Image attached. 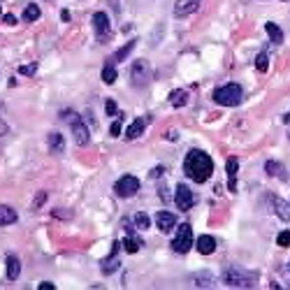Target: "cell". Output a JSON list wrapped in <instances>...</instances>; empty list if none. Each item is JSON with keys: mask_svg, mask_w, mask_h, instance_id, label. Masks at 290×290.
<instances>
[{"mask_svg": "<svg viewBox=\"0 0 290 290\" xmlns=\"http://www.w3.org/2000/svg\"><path fill=\"white\" fill-rule=\"evenodd\" d=\"M60 116H63L65 121H70V128H72V135H75V142H77L79 147H86V144L91 142V132H88V128H86V121H84L77 112H72V110L63 112Z\"/></svg>", "mask_w": 290, "mask_h": 290, "instance_id": "obj_4", "label": "cell"}, {"mask_svg": "<svg viewBox=\"0 0 290 290\" xmlns=\"http://www.w3.org/2000/svg\"><path fill=\"white\" fill-rule=\"evenodd\" d=\"M3 21H5L7 26H14V23H17V17H14V14H5V17H3Z\"/></svg>", "mask_w": 290, "mask_h": 290, "instance_id": "obj_33", "label": "cell"}, {"mask_svg": "<svg viewBox=\"0 0 290 290\" xmlns=\"http://www.w3.org/2000/svg\"><path fill=\"white\" fill-rule=\"evenodd\" d=\"M40 14H42V12H40L38 5H28L26 10H23V21L33 23V21H38V19H40Z\"/></svg>", "mask_w": 290, "mask_h": 290, "instance_id": "obj_26", "label": "cell"}, {"mask_svg": "<svg viewBox=\"0 0 290 290\" xmlns=\"http://www.w3.org/2000/svg\"><path fill=\"white\" fill-rule=\"evenodd\" d=\"M119 248H121V244H114L112 256L102 260V274H114L119 269Z\"/></svg>", "mask_w": 290, "mask_h": 290, "instance_id": "obj_14", "label": "cell"}, {"mask_svg": "<svg viewBox=\"0 0 290 290\" xmlns=\"http://www.w3.org/2000/svg\"><path fill=\"white\" fill-rule=\"evenodd\" d=\"M130 77H132V86L135 88L147 86L149 79H151V67H149L147 60H135V63H132Z\"/></svg>", "mask_w": 290, "mask_h": 290, "instance_id": "obj_7", "label": "cell"}, {"mask_svg": "<svg viewBox=\"0 0 290 290\" xmlns=\"http://www.w3.org/2000/svg\"><path fill=\"white\" fill-rule=\"evenodd\" d=\"M0 14H3V10H0Z\"/></svg>", "mask_w": 290, "mask_h": 290, "instance_id": "obj_40", "label": "cell"}, {"mask_svg": "<svg viewBox=\"0 0 290 290\" xmlns=\"http://www.w3.org/2000/svg\"><path fill=\"white\" fill-rule=\"evenodd\" d=\"M139 246H142V239L135 235H130L128 239H123V248H126V253H137L139 251Z\"/></svg>", "mask_w": 290, "mask_h": 290, "instance_id": "obj_25", "label": "cell"}, {"mask_svg": "<svg viewBox=\"0 0 290 290\" xmlns=\"http://www.w3.org/2000/svg\"><path fill=\"white\" fill-rule=\"evenodd\" d=\"M184 172H186V176L191 181H195V184H204L213 172V160L209 158L204 151L193 149V151H188L186 160H184Z\"/></svg>", "mask_w": 290, "mask_h": 290, "instance_id": "obj_1", "label": "cell"}, {"mask_svg": "<svg viewBox=\"0 0 290 290\" xmlns=\"http://www.w3.org/2000/svg\"><path fill=\"white\" fill-rule=\"evenodd\" d=\"M44 200H47V193H40V195H38V200H35V209H38L40 204L44 202Z\"/></svg>", "mask_w": 290, "mask_h": 290, "instance_id": "obj_35", "label": "cell"}, {"mask_svg": "<svg viewBox=\"0 0 290 290\" xmlns=\"http://www.w3.org/2000/svg\"><path fill=\"white\" fill-rule=\"evenodd\" d=\"M47 144H49V151L51 154H60L63 151V135L60 132H49V137H47Z\"/></svg>", "mask_w": 290, "mask_h": 290, "instance_id": "obj_18", "label": "cell"}, {"mask_svg": "<svg viewBox=\"0 0 290 290\" xmlns=\"http://www.w3.org/2000/svg\"><path fill=\"white\" fill-rule=\"evenodd\" d=\"M195 246V239H193V230L188 223H181L179 230H176L174 239H172V248L176 253H188L191 248Z\"/></svg>", "mask_w": 290, "mask_h": 290, "instance_id": "obj_5", "label": "cell"}, {"mask_svg": "<svg viewBox=\"0 0 290 290\" xmlns=\"http://www.w3.org/2000/svg\"><path fill=\"white\" fill-rule=\"evenodd\" d=\"M188 102V93L186 91H172L170 93V104L172 107H184Z\"/></svg>", "mask_w": 290, "mask_h": 290, "instance_id": "obj_24", "label": "cell"}, {"mask_svg": "<svg viewBox=\"0 0 290 290\" xmlns=\"http://www.w3.org/2000/svg\"><path fill=\"white\" fill-rule=\"evenodd\" d=\"M135 49V40H130V42H126V47H121L119 51H116L114 56H112V63H119V60H123V58H128V54H130V51Z\"/></svg>", "mask_w": 290, "mask_h": 290, "instance_id": "obj_23", "label": "cell"}, {"mask_svg": "<svg viewBox=\"0 0 290 290\" xmlns=\"http://www.w3.org/2000/svg\"><path fill=\"white\" fill-rule=\"evenodd\" d=\"M110 132H112V137H119L121 135V121H114V123H112Z\"/></svg>", "mask_w": 290, "mask_h": 290, "instance_id": "obj_32", "label": "cell"}, {"mask_svg": "<svg viewBox=\"0 0 290 290\" xmlns=\"http://www.w3.org/2000/svg\"><path fill=\"white\" fill-rule=\"evenodd\" d=\"M132 221H135V228L137 230H147L149 225H151V221H149V216L144 211H137L135 216H132Z\"/></svg>", "mask_w": 290, "mask_h": 290, "instance_id": "obj_27", "label": "cell"}, {"mask_svg": "<svg viewBox=\"0 0 290 290\" xmlns=\"http://www.w3.org/2000/svg\"><path fill=\"white\" fill-rule=\"evenodd\" d=\"M265 30H267V35H269V40H272L274 44H281L283 42V30H281L279 26H276V23H265Z\"/></svg>", "mask_w": 290, "mask_h": 290, "instance_id": "obj_21", "label": "cell"}, {"mask_svg": "<svg viewBox=\"0 0 290 290\" xmlns=\"http://www.w3.org/2000/svg\"><path fill=\"white\" fill-rule=\"evenodd\" d=\"M200 3H202V0H176L174 3V14L176 17H188V14L197 12Z\"/></svg>", "mask_w": 290, "mask_h": 290, "instance_id": "obj_11", "label": "cell"}, {"mask_svg": "<svg viewBox=\"0 0 290 290\" xmlns=\"http://www.w3.org/2000/svg\"><path fill=\"white\" fill-rule=\"evenodd\" d=\"M3 135H7V126L3 123V121H0V137H3Z\"/></svg>", "mask_w": 290, "mask_h": 290, "instance_id": "obj_38", "label": "cell"}, {"mask_svg": "<svg viewBox=\"0 0 290 290\" xmlns=\"http://www.w3.org/2000/svg\"><path fill=\"white\" fill-rule=\"evenodd\" d=\"M104 112H107L110 116H116V112H119V110H116V102H114V100H107V102H104Z\"/></svg>", "mask_w": 290, "mask_h": 290, "instance_id": "obj_30", "label": "cell"}, {"mask_svg": "<svg viewBox=\"0 0 290 290\" xmlns=\"http://www.w3.org/2000/svg\"><path fill=\"white\" fill-rule=\"evenodd\" d=\"M225 172H228V191L235 193L237 191V172H239V160H237V158H228V160H225Z\"/></svg>", "mask_w": 290, "mask_h": 290, "instance_id": "obj_9", "label": "cell"}, {"mask_svg": "<svg viewBox=\"0 0 290 290\" xmlns=\"http://www.w3.org/2000/svg\"><path fill=\"white\" fill-rule=\"evenodd\" d=\"M100 77H102V82L107 84V86H112V84L116 82V77H119V75H116V67H114V63H104V67H102V75H100Z\"/></svg>", "mask_w": 290, "mask_h": 290, "instance_id": "obj_22", "label": "cell"}, {"mask_svg": "<svg viewBox=\"0 0 290 290\" xmlns=\"http://www.w3.org/2000/svg\"><path fill=\"white\" fill-rule=\"evenodd\" d=\"M241 98H244V91H241L239 84H225V86L213 91V102L223 104V107H235L241 102Z\"/></svg>", "mask_w": 290, "mask_h": 290, "instance_id": "obj_3", "label": "cell"}, {"mask_svg": "<svg viewBox=\"0 0 290 290\" xmlns=\"http://www.w3.org/2000/svg\"><path fill=\"white\" fill-rule=\"evenodd\" d=\"M276 244H279V246H283V248H288L290 246V230L279 232V237H276Z\"/></svg>", "mask_w": 290, "mask_h": 290, "instance_id": "obj_29", "label": "cell"}, {"mask_svg": "<svg viewBox=\"0 0 290 290\" xmlns=\"http://www.w3.org/2000/svg\"><path fill=\"white\" fill-rule=\"evenodd\" d=\"M93 28L98 38H104V35L110 33V17L104 14V12H95L93 14Z\"/></svg>", "mask_w": 290, "mask_h": 290, "instance_id": "obj_13", "label": "cell"}, {"mask_svg": "<svg viewBox=\"0 0 290 290\" xmlns=\"http://www.w3.org/2000/svg\"><path fill=\"white\" fill-rule=\"evenodd\" d=\"M19 274H21V260L17 256H7V279L17 281Z\"/></svg>", "mask_w": 290, "mask_h": 290, "instance_id": "obj_16", "label": "cell"}, {"mask_svg": "<svg viewBox=\"0 0 290 290\" xmlns=\"http://www.w3.org/2000/svg\"><path fill=\"white\" fill-rule=\"evenodd\" d=\"M197 251L202 253V256H211L213 251H216V239H213L211 235H202V237H197Z\"/></svg>", "mask_w": 290, "mask_h": 290, "instance_id": "obj_15", "label": "cell"}, {"mask_svg": "<svg viewBox=\"0 0 290 290\" xmlns=\"http://www.w3.org/2000/svg\"><path fill=\"white\" fill-rule=\"evenodd\" d=\"M265 172H267L269 176H279V179H285V167L281 163H276V160H267V163H265Z\"/></svg>", "mask_w": 290, "mask_h": 290, "instance_id": "obj_20", "label": "cell"}, {"mask_svg": "<svg viewBox=\"0 0 290 290\" xmlns=\"http://www.w3.org/2000/svg\"><path fill=\"white\" fill-rule=\"evenodd\" d=\"M156 225L160 232H170L172 228H176V216L170 211H158L156 213Z\"/></svg>", "mask_w": 290, "mask_h": 290, "instance_id": "obj_10", "label": "cell"}, {"mask_svg": "<svg viewBox=\"0 0 290 290\" xmlns=\"http://www.w3.org/2000/svg\"><path fill=\"white\" fill-rule=\"evenodd\" d=\"M258 281L256 274L246 272V269H239V267H228L223 274V283L230 285V288H253Z\"/></svg>", "mask_w": 290, "mask_h": 290, "instance_id": "obj_2", "label": "cell"}, {"mask_svg": "<svg viewBox=\"0 0 290 290\" xmlns=\"http://www.w3.org/2000/svg\"><path fill=\"white\" fill-rule=\"evenodd\" d=\"M174 202H176V207H179V211H188V209L195 204V195H193V191L186 184H179V186H176Z\"/></svg>", "mask_w": 290, "mask_h": 290, "instance_id": "obj_8", "label": "cell"}, {"mask_svg": "<svg viewBox=\"0 0 290 290\" xmlns=\"http://www.w3.org/2000/svg\"><path fill=\"white\" fill-rule=\"evenodd\" d=\"M288 265H290V263H288Z\"/></svg>", "mask_w": 290, "mask_h": 290, "instance_id": "obj_42", "label": "cell"}, {"mask_svg": "<svg viewBox=\"0 0 290 290\" xmlns=\"http://www.w3.org/2000/svg\"><path fill=\"white\" fill-rule=\"evenodd\" d=\"M38 288H40V290H54L56 285H54V283H49V281H42V283H40Z\"/></svg>", "mask_w": 290, "mask_h": 290, "instance_id": "obj_34", "label": "cell"}, {"mask_svg": "<svg viewBox=\"0 0 290 290\" xmlns=\"http://www.w3.org/2000/svg\"><path fill=\"white\" fill-rule=\"evenodd\" d=\"M256 67H258V72H267L269 70V56L265 54V51H260V54L256 56Z\"/></svg>", "mask_w": 290, "mask_h": 290, "instance_id": "obj_28", "label": "cell"}, {"mask_svg": "<svg viewBox=\"0 0 290 290\" xmlns=\"http://www.w3.org/2000/svg\"><path fill=\"white\" fill-rule=\"evenodd\" d=\"M60 19H63V21H70V12L63 10V12H60Z\"/></svg>", "mask_w": 290, "mask_h": 290, "instance_id": "obj_37", "label": "cell"}, {"mask_svg": "<svg viewBox=\"0 0 290 290\" xmlns=\"http://www.w3.org/2000/svg\"><path fill=\"white\" fill-rule=\"evenodd\" d=\"M283 3H288V0H283Z\"/></svg>", "mask_w": 290, "mask_h": 290, "instance_id": "obj_41", "label": "cell"}, {"mask_svg": "<svg viewBox=\"0 0 290 290\" xmlns=\"http://www.w3.org/2000/svg\"><path fill=\"white\" fill-rule=\"evenodd\" d=\"M144 128H147V121H144V119H135L130 126H128V130H126V139H130V142H132V139H137V137L144 132Z\"/></svg>", "mask_w": 290, "mask_h": 290, "instance_id": "obj_17", "label": "cell"}, {"mask_svg": "<svg viewBox=\"0 0 290 290\" xmlns=\"http://www.w3.org/2000/svg\"><path fill=\"white\" fill-rule=\"evenodd\" d=\"M17 223V211L7 204H0V225H12Z\"/></svg>", "mask_w": 290, "mask_h": 290, "instance_id": "obj_19", "label": "cell"}, {"mask_svg": "<svg viewBox=\"0 0 290 290\" xmlns=\"http://www.w3.org/2000/svg\"><path fill=\"white\" fill-rule=\"evenodd\" d=\"M283 121H285V123H290V114H285V119H283Z\"/></svg>", "mask_w": 290, "mask_h": 290, "instance_id": "obj_39", "label": "cell"}, {"mask_svg": "<svg viewBox=\"0 0 290 290\" xmlns=\"http://www.w3.org/2000/svg\"><path fill=\"white\" fill-rule=\"evenodd\" d=\"M35 70H38V65H21V67H19L21 75H35Z\"/></svg>", "mask_w": 290, "mask_h": 290, "instance_id": "obj_31", "label": "cell"}, {"mask_svg": "<svg viewBox=\"0 0 290 290\" xmlns=\"http://www.w3.org/2000/svg\"><path fill=\"white\" fill-rule=\"evenodd\" d=\"M137 191H139V179H137V176H132V174H123L114 184V193L119 197H132Z\"/></svg>", "mask_w": 290, "mask_h": 290, "instance_id": "obj_6", "label": "cell"}, {"mask_svg": "<svg viewBox=\"0 0 290 290\" xmlns=\"http://www.w3.org/2000/svg\"><path fill=\"white\" fill-rule=\"evenodd\" d=\"M269 202H272L274 213H276L281 221H285V223H288V221H290V202L281 200L279 195H272V200H269Z\"/></svg>", "mask_w": 290, "mask_h": 290, "instance_id": "obj_12", "label": "cell"}, {"mask_svg": "<svg viewBox=\"0 0 290 290\" xmlns=\"http://www.w3.org/2000/svg\"><path fill=\"white\" fill-rule=\"evenodd\" d=\"M163 167H154V172H151V176H154V179H158V176H163Z\"/></svg>", "mask_w": 290, "mask_h": 290, "instance_id": "obj_36", "label": "cell"}]
</instances>
